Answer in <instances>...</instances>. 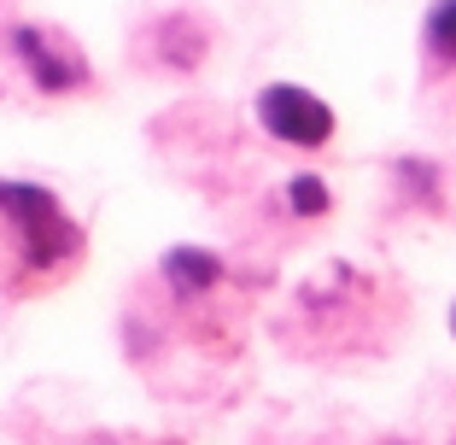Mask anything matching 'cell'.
I'll return each mask as SVG.
<instances>
[{
    "label": "cell",
    "instance_id": "cell-7",
    "mask_svg": "<svg viewBox=\"0 0 456 445\" xmlns=\"http://www.w3.org/2000/svg\"><path fill=\"white\" fill-rule=\"evenodd\" d=\"M451 328H456V310H451Z\"/></svg>",
    "mask_w": 456,
    "mask_h": 445
},
{
    "label": "cell",
    "instance_id": "cell-2",
    "mask_svg": "<svg viewBox=\"0 0 456 445\" xmlns=\"http://www.w3.org/2000/svg\"><path fill=\"white\" fill-rule=\"evenodd\" d=\"M257 123L275 141H287V147H328V136H334L328 100L298 88V82H269L264 95H257Z\"/></svg>",
    "mask_w": 456,
    "mask_h": 445
},
{
    "label": "cell",
    "instance_id": "cell-6",
    "mask_svg": "<svg viewBox=\"0 0 456 445\" xmlns=\"http://www.w3.org/2000/svg\"><path fill=\"white\" fill-rule=\"evenodd\" d=\"M287 205H293L298 217H322L334 200H328V182H322V176H293V182H287Z\"/></svg>",
    "mask_w": 456,
    "mask_h": 445
},
{
    "label": "cell",
    "instance_id": "cell-3",
    "mask_svg": "<svg viewBox=\"0 0 456 445\" xmlns=\"http://www.w3.org/2000/svg\"><path fill=\"white\" fill-rule=\"evenodd\" d=\"M12 54L18 65L29 70V82H36L41 95H70V88H82L88 82V59L70 47L65 36H53V29L41 24H12Z\"/></svg>",
    "mask_w": 456,
    "mask_h": 445
},
{
    "label": "cell",
    "instance_id": "cell-5",
    "mask_svg": "<svg viewBox=\"0 0 456 445\" xmlns=\"http://www.w3.org/2000/svg\"><path fill=\"white\" fill-rule=\"evenodd\" d=\"M428 54L439 65H456V0H433L428 6Z\"/></svg>",
    "mask_w": 456,
    "mask_h": 445
},
{
    "label": "cell",
    "instance_id": "cell-4",
    "mask_svg": "<svg viewBox=\"0 0 456 445\" xmlns=\"http://www.w3.org/2000/svg\"><path fill=\"white\" fill-rule=\"evenodd\" d=\"M164 282H170L182 299L211 293V287L223 282V258L205 252V246H170V252H164Z\"/></svg>",
    "mask_w": 456,
    "mask_h": 445
},
{
    "label": "cell",
    "instance_id": "cell-1",
    "mask_svg": "<svg viewBox=\"0 0 456 445\" xmlns=\"http://www.w3.org/2000/svg\"><path fill=\"white\" fill-rule=\"evenodd\" d=\"M0 217L18 229V252H24V264L36 276H53L59 264H70L82 252V229L36 182H0Z\"/></svg>",
    "mask_w": 456,
    "mask_h": 445
}]
</instances>
